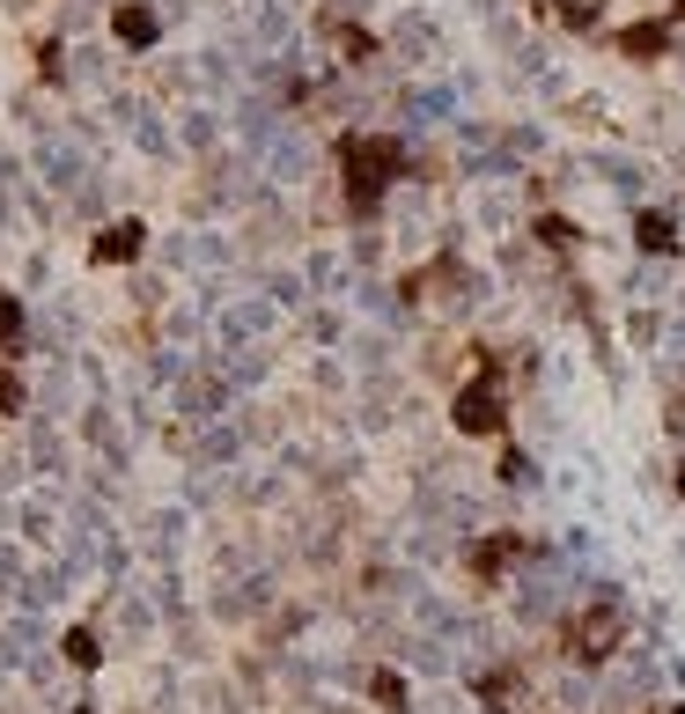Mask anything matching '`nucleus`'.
Returning a JSON list of instances; mask_svg holds the SVG:
<instances>
[{"label": "nucleus", "mask_w": 685, "mask_h": 714, "mask_svg": "<svg viewBox=\"0 0 685 714\" xmlns=\"http://www.w3.org/2000/svg\"><path fill=\"white\" fill-rule=\"evenodd\" d=\"M450 420H457V435H501L509 428V376L494 361H479V376L450 398Z\"/></svg>", "instance_id": "nucleus-1"}, {"label": "nucleus", "mask_w": 685, "mask_h": 714, "mask_svg": "<svg viewBox=\"0 0 685 714\" xmlns=\"http://www.w3.org/2000/svg\"><path fill=\"white\" fill-rule=\"evenodd\" d=\"M620 641H626V612L612 604V596H597V604H583L575 619L561 626V649L575 655V663H604V655H620Z\"/></svg>", "instance_id": "nucleus-2"}, {"label": "nucleus", "mask_w": 685, "mask_h": 714, "mask_svg": "<svg viewBox=\"0 0 685 714\" xmlns=\"http://www.w3.org/2000/svg\"><path fill=\"white\" fill-rule=\"evenodd\" d=\"M346 162H354V207H369L376 185H383V170H399V156H391V148H376V140H354Z\"/></svg>", "instance_id": "nucleus-3"}, {"label": "nucleus", "mask_w": 685, "mask_h": 714, "mask_svg": "<svg viewBox=\"0 0 685 714\" xmlns=\"http://www.w3.org/2000/svg\"><path fill=\"white\" fill-rule=\"evenodd\" d=\"M524 553V538L516 530H487L479 545H472V582H501V567Z\"/></svg>", "instance_id": "nucleus-4"}, {"label": "nucleus", "mask_w": 685, "mask_h": 714, "mask_svg": "<svg viewBox=\"0 0 685 714\" xmlns=\"http://www.w3.org/2000/svg\"><path fill=\"white\" fill-rule=\"evenodd\" d=\"M516 692H524V678H516V670H487V678H479V700H487L494 714L516 707Z\"/></svg>", "instance_id": "nucleus-5"}, {"label": "nucleus", "mask_w": 685, "mask_h": 714, "mask_svg": "<svg viewBox=\"0 0 685 714\" xmlns=\"http://www.w3.org/2000/svg\"><path fill=\"white\" fill-rule=\"evenodd\" d=\"M133 250H140V229H133V221H125V229H111V236H103V244H96V258H103V266H125V258H133Z\"/></svg>", "instance_id": "nucleus-6"}, {"label": "nucleus", "mask_w": 685, "mask_h": 714, "mask_svg": "<svg viewBox=\"0 0 685 714\" xmlns=\"http://www.w3.org/2000/svg\"><path fill=\"white\" fill-rule=\"evenodd\" d=\"M60 649H66V663H74V670H96V663H103V649H96V633H89V626H74Z\"/></svg>", "instance_id": "nucleus-7"}, {"label": "nucleus", "mask_w": 685, "mask_h": 714, "mask_svg": "<svg viewBox=\"0 0 685 714\" xmlns=\"http://www.w3.org/2000/svg\"><path fill=\"white\" fill-rule=\"evenodd\" d=\"M369 692H376V700H383L391 714L405 707V678H399V670H376V678H369Z\"/></svg>", "instance_id": "nucleus-8"}, {"label": "nucleus", "mask_w": 685, "mask_h": 714, "mask_svg": "<svg viewBox=\"0 0 685 714\" xmlns=\"http://www.w3.org/2000/svg\"><path fill=\"white\" fill-rule=\"evenodd\" d=\"M23 340V310H15V295L0 287V346H15Z\"/></svg>", "instance_id": "nucleus-9"}, {"label": "nucleus", "mask_w": 685, "mask_h": 714, "mask_svg": "<svg viewBox=\"0 0 685 714\" xmlns=\"http://www.w3.org/2000/svg\"><path fill=\"white\" fill-rule=\"evenodd\" d=\"M671 714H685V707H671Z\"/></svg>", "instance_id": "nucleus-10"}, {"label": "nucleus", "mask_w": 685, "mask_h": 714, "mask_svg": "<svg viewBox=\"0 0 685 714\" xmlns=\"http://www.w3.org/2000/svg\"><path fill=\"white\" fill-rule=\"evenodd\" d=\"M82 714H89V707H82Z\"/></svg>", "instance_id": "nucleus-11"}]
</instances>
